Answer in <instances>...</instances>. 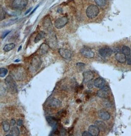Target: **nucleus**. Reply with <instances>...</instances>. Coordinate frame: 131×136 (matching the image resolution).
I'll use <instances>...</instances> for the list:
<instances>
[{"instance_id": "32", "label": "nucleus", "mask_w": 131, "mask_h": 136, "mask_svg": "<svg viewBox=\"0 0 131 136\" xmlns=\"http://www.w3.org/2000/svg\"><path fill=\"white\" fill-rule=\"evenodd\" d=\"M103 105L105 106V107L109 108L111 107L112 104L109 101H108V100H106L103 102Z\"/></svg>"}, {"instance_id": "12", "label": "nucleus", "mask_w": 131, "mask_h": 136, "mask_svg": "<svg viewBox=\"0 0 131 136\" xmlns=\"http://www.w3.org/2000/svg\"><path fill=\"white\" fill-rule=\"evenodd\" d=\"M109 88L108 86H104L103 88H101V89L98 91L97 92V96L101 98L106 99L109 96L108 93Z\"/></svg>"}, {"instance_id": "37", "label": "nucleus", "mask_w": 131, "mask_h": 136, "mask_svg": "<svg viewBox=\"0 0 131 136\" xmlns=\"http://www.w3.org/2000/svg\"><path fill=\"white\" fill-rule=\"evenodd\" d=\"M94 85V83H93L91 81V82H88V83H87V87L89 88V89H91L93 88Z\"/></svg>"}, {"instance_id": "40", "label": "nucleus", "mask_w": 131, "mask_h": 136, "mask_svg": "<svg viewBox=\"0 0 131 136\" xmlns=\"http://www.w3.org/2000/svg\"><path fill=\"white\" fill-rule=\"evenodd\" d=\"M15 124H16V121L14 119H11L10 121V125L12 126H14L15 125Z\"/></svg>"}, {"instance_id": "33", "label": "nucleus", "mask_w": 131, "mask_h": 136, "mask_svg": "<svg viewBox=\"0 0 131 136\" xmlns=\"http://www.w3.org/2000/svg\"><path fill=\"white\" fill-rule=\"evenodd\" d=\"M10 32H11V31H9H9H6L4 32V33L2 34V36H1L2 39H5V38L7 36Z\"/></svg>"}, {"instance_id": "10", "label": "nucleus", "mask_w": 131, "mask_h": 136, "mask_svg": "<svg viewBox=\"0 0 131 136\" xmlns=\"http://www.w3.org/2000/svg\"><path fill=\"white\" fill-rule=\"evenodd\" d=\"M100 55L104 58H107L111 56L113 52V50L108 47H102L98 51Z\"/></svg>"}, {"instance_id": "8", "label": "nucleus", "mask_w": 131, "mask_h": 136, "mask_svg": "<svg viewBox=\"0 0 131 136\" xmlns=\"http://www.w3.org/2000/svg\"><path fill=\"white\" fill-rule=\"evenodd\" d=\"M80 53L83 56L87 58H93L95 53L91 48L88 47H84L80 50Z\"/></svg>"}, {"instance_id": "17", "label": "nucleus", "mask_w": 131, "mask_h": 136, "mask_svg": "<svg viewBox=\"0 0 131 136\" xmlns=\"http://www.w3.org/2000/svg\"><path fill=\"white\" fill-rule=\"evenodd\" d=\"M88 131L91 133L92 136H98L99 135L100 130L95 125H91L88 128Z\"/></svg>"}, {"instance_id": "18", "label": "nucleus", "mask_w": 131, "mask_h": 136, "mask_svg": "<svg viewBox=\"0 0 131 136\" xmlns=\"http://www.w3.org/2000/svg\"><path fill=\"white\" fill-rule=\"evenodd\" d=\"M98 115L102 120L107 121L110 119L111 115L107 111L105 110H101L98 112Z\"/></svg>"}, {"instance_id": "15", "label": "nucleus", "mask_w": 131, "mask_h": 136, "mask_svg": "<svg viewBox=\"0 0 131 136\" xmlns=\"http://www.w3.org/2000/svg\"><path fill=\"white\" fill-rule=\"evenodd\" d=\"M94 85L98 88H102L106 85V82L103 78L101 77H98L96 78L94 81Z\"/></svg>"}, {"instance_id": "22", "label": "nucleus", "mask_w": 131, "mask_h": 136, "mask_svg": "<svg viewBox=\"0 0 131 136\" xmlns=\"http://www.w3.org/2000/svg\"><path fill=\"white\" fill-rule=\"evenodd\" d=\"M46 36V34L44 31H41L38 33V34L36 35V36L34 42L35 43H37L39 41H40L42 39H44L45 38Z\"/></svg>"}, {"instance_id": "6", "label": "nucleus", "mask_w": 131, "mask_h": 136, "mask_svg": "<svg viewBox=\"0 0 131 136\" xmlns=\"http://www.w3.org/2000/svg\"><path fill=\"white\" fill-rule=\"evenodd\" d=\"M68 22L67 16H64L58 18L54 21V26L57 29H61L64 27Z\"/></svg>"}, {"instance_id": "39", "label": "nucleus", "mask_w": 131, "mask_h": 136, "mask_svg": "<svg viewBox=\"0 0 131 136\" xmlns=\"http://www.w3.org/2000/svg\"><path fill=\"white\" fill-rule=\"evenodd\" d=\"M17 124V125L19 126H22L23 124V120L22 119H18Z\"/></svg>"}, {"instance_id": "38", "label": "nucleus", "mask_w": 131, "mask_h": 136, "mask_svg": "<svg viewBox=\"0 0 131 136\" xmlns=\"http://www.w3.org/2000/svg\"><path fill=\"white\" fill-rule=\"evenodd\" d=\"M60 134H61V135H63V136H65L66 135V130L64 129V128H62L60 130Z\"/></svg>"}, {"instance_id": "24", "label": "nucleus", "mask_w": 131, "mask_h": 136, "mask_svg": "<svg viewBox=\"0 0 131 136\" xmlns=\"http://www.w3.org/2000/svg\"><path fill=\"white\" fill-rule=\"evenodd\" d=\"M2 127L3 129V130L5 132H8L10 130V124L8 121L5 120L3 121L2 123Z\"/></svg>"}, {"instance_id": "7", "label": "nucleus", "mask_w": 131, "mask_h": 136, "mask_svg": "<svg viewBox=\"0 0 131 136\" xmlns=\"http://www.w3.org/2000/svg\"><path fill=\"white\" fill-rule=\"evenodd\" d=\"M43 26L45 30L49 33V34L54 32L53 26L49 16H47L44 19V21H43Z\"/></svg>"}, {"instance_id": "5", "label": "nucleus", "mask_w": 131, "mask_h": 136, "mask_svg": "<svg viewBox=\"0 0 131 136\" xmlns=\"http://www.w3.org/2000/svg\"><path fill=\"white\" fill-rule=\"evenodd\" d=\"M29 0H14L12 3V8L16 10H22L26 7Z\"/></svg>"}, {"instance_id": "34", "label": "nucleus", "mask_w": 131, "mask_h": 136, "mask_svg": "<svg viewBox=\"0 0 131 136\" xmlns=\"http://www.w3.org/2000/svg\"><path fill=\"white\" fill-rule=\"evenodd\" d=\"M58 114L59 116H61V117H64V116H66V112L65 111H64L63 110H61L60 112H59Z\"/></svg>"}, {"instance_id": "23", "label": "nucleus", "mask_w": 131, "mask_h": 136, "mask_svg": "<svg viewBox=\"0 0 131 136\" xmlns=\"http://www.w3.org/2000/svg\"><path fill=\"white\" fill-rule=\"evenodd\" d=\"M121 51L126 56H129L131 54V50L129 47L126 46V45H123L121 47Z\"/></svg>"}, {"instance_id": "16", "label": "nucleus", "mask_w": 131, "mask_h": 136, "mask_svg": "<svg viewBox=\"0 0 131 136\" xmlns=\"http://www.w3.org/2000/svg\"><path fill=\"white\" fill-rule=\"evenodd\" d=\"M115 58L118 62L120 63H124L127 60L126 56L122 52H117L115 55Z\"/></svg>"}, {"instance_id": "35", "label": "nucleus", "mask_w": 131, "mask_h": 136, "mask_svg": "<svg viewBox=\"0 0 131 136\" xmlns=\"http://www.w3.org/2000/svg\"><path fill=\"white\" fill-rule=\"evenodd\" d=\"M82 136H92L91 133L89 131H84L82 133Z\"/></svg>"}, {"instance_id": "19", "label": "nucleus", "mask_w": 131, "mask_h": 136, "mask_svg": "<svg viewBox=\"0 0 131 136\" xmlns=\"http://www.w3.org/2000/svg\"><path fill=\"white\" fill-rule=\"evenodd\" d=\"M61 102L58 99L56 98H54L52 99L49 103L50 107L54 108H58L61 106Z\"/></svg>"}, {"instance_id": "30", "label": "nucleus", "mask_w": 131, "mask_h": 136, "mask_svg": "<svg viewBox=\"0 0 131 136\" xmlns=\"http://www.w3.org/2000/svg\"><path fill=\"white\" fill-rule=\"evenodd\" d=\"M17 19H18V18H15V19H10L8 21H6L5 23H4V26H9V25H12L17 21Z\"/></svg>"}, {"instance_id": "25", "label": "nucleus", "mask_w": 131, "mask_h": 136, "mask_svg": "<svg viewBox=\"0 0 131 136\" xmlns=\"http://www.w3.org/2000/svg\"><path fill=\"white\" fill-rule=\"evenodd\" d=\"M15 47V45L13 43H10L5 45L4 47V50L5 52H9L10 50H13Z\"/></svg>"}, {"instance_id": "41", "label": "nucleus", "mask_w": 131, "mask_h": 136, "mask_svg": "<svg viewBox=\"0 0 131 136\" xmlns=\"http://www.w3.org/2000/svg\"><path fill=\"white\" fill-rule=\"evenodd\" d=\"M38 5H37V6L36 7V8L35 9H33V10L32 11V12H31V13L30 14V15H31V14H33V13H34V12H35V11L36 10V9H37V8H38Z\"/></svg>"}, {"instance_id": "29", "label": "nucleus", "mask_w": 131, "mask_h": 136, "mask_svg": "<svg viewBox=\"0 0 131 136\" xmlns=\"http://www.w3.org/2000/svg\"><path fill=\"white\" fill-rule=\"evenodd\" d=\"M8 70L7 69L5 68H1L0 69V77H5L7 75Z\"/></svg>"}, {"instance_id": "27", "label": "nucleus", "mask_w": 131, "mask_h": 136, "mask_svg": "<svg viewBox=\"0 0 131 136\" xmlns=\"http://www.w3.org/2000/svg\"><path fill=\"white\" fill-rule=\"evenodd\" d=\"M96 4L100 7H105L107 4L106 0H94Z\"/></svg>"}, {"instance_id": "3", "label": "nucleus", "mask_w": 131, "mask_h": 136, "mask_svg": "<svg viewBox=\"0 0 131 136\" xmlns=\"http://www.w3.org/2000/svg\"><path fill=\"white\" fill-rule=\"evenodd\" d=\"M99 13V9L98 6L95 5H89L86 9V16L89 19H93L96 17Z\"/></svg>"}, {"instance_id": "4", "label": "nucleus", "mask_w": 131, "mask_h": 136, "mask_svg": "<svg viewBox=\"0 0 131 136\" xmlns=\"http://www.w3.org/2000/svg\"><path fill=\"white\" fill-rule=\"evenodd\" d=\"M42 63L41 58L39 56H36L32 59L30 69L31 71L36 72L40 67Z\"/></svg>"}, {"instance_id": "21", "label": "nucleus", "mask_w": 131, "mask_h": 136, "mask_svg": "<svg viewBox=\"0 0 131 136\" xmlns=\"http://www.w3.org/2000/svg\"><path fill=\"white\" fill-rule=\"evenodd\" d=\"M95 125L98 127L100 130L101 131H105L107 129V126L106 124L100 120H97L95 122Z\"/></svg>"}, {"instance_id": "14", "label": "nucleus", "mask_w": 131, "mask_h": 136, "mask_svg": "<svg viewBox=\"0 0 131 136\" xmlns=\"http://www.w3.org/2000/svg\"><path fill=\"white\" fill-rule=\"evenodd\" d=\"M50 48V47L48 44L43 43L39 47V51H38L39 54L45 55L47 54L48 53V52L49 51Z\"/></svg>"}, {"instance_id": "43", "label": "nucleus", "mask_w": 131, "mask_h": 136, "mask_svg": "<svg viewBox=\"0 0 131 136\" xmlns=\"http://www.w3.org/2000/svg\"><path fill=\"white\" fill-rule=\"evenodd\" d=\"M58 13H61V12H62V9H58Z\"/></svg>"}, {"instance_id": "31", "label": "nucleus", "mask_w": 131, "mask_h": 136, "mask_svg": "<svg viewBox=\"0 0 131 136\" xmlns=\"http://www.w3.org/2000/svg\"><path fill=\"white\" fill-rule=\"evenodd\" d=\"M5 12L4 9H3L2 8H1V14H0V19L2 21L3 20H4L5 17Z\"/></svg>"}, {"instance_id": "20", "label": "nucleus", "mask_w": 131, "mask_h": 136, "mask_svg": "<svg viewBox=\"0 0 131 136\" xmlns=\"http://www.w3.org/2000/svg\"><path fill=\"white\" fill-rule=\"evenodd\" d=\"M46 120L51 127L56 128V127H57L58 124V120L56 118L52 116H48L46 118Z\"/></svg>"}, {"instance_id": "42", "label": "nucleus", "mask_w": 131, "mask_h": 136, "mask_svg": "<svg viewBox=\"0 0 131 136\" xmlns=\"http://www.w3.org/2000/svg\"><path fill=\"white\" fill-rule=\"evenodd\" d=\"M32 8H30V9H29V10H27V11H26V13H25V14H26H26H29V13H30V11H31V10H32Z\"/></svg>"}, {"instance_id": "36", "label": "nucleus", "mask_w": 131, "mask_h": 136, "mask_svg": "<svg viewBox=\"0 0 131 136\" xmlns=\"http://www.w3.org/2000/svg\"><path fill=\"white\" fill-rule=\"evenodd\" d=\"M127 63L128 65H131V55H129L127 57Z\"/></svg>"}, {"instance_id": "46", "label": "nucleus", "mask_w": 131, "mask_h": 136, "mask_svg": "<svg viewBox=\"0 0 131 136\" xmlns=\"http://www.w3.org/2000/svg\"><path fill=\"white\" fill-rule=\"evenodd\" d=\"M77 102L78 103H79V102H81V101L80 100H77Z\"/></svg>"}, {"instance_id": "44", "label": "nucleus", "mask_w": 131, "mask_h": 136, "mask_svg": "<svg viewBox=\"0 0 131 136\" xmlns=\"http://www.w3.org/2000/svg\"><path fill=\"white\" fill-rule=\"evenodd\" d=\"M20 59H17V60H16L14 61V62H16V63H17V62H20Z\"/></svg>"}, {"instance_id": "28", "label": "nucleus", "mask_w": 131, "mask_h": 136, "mask_svg": "<svg viewBox=\"0 0 131 136\" xmlns=\"http://www.w3.org/2000/svg\"><path fill=\"white\" fill-rule=\"evenodd\" d=\"M86 66L85 64L83 63H78L76 65V68L78 72H81L84 71L85 67Z\"/></svg>"}, {"instance_id": "13", "label": "nucleus", "mask_w": 131, "mask_h": 136, "mask_svg": "<svg viewBox=\"0 0 131 136\" xmlns=\"http://www.w3.org/2000/svg\"><path fill=\"white\" fill-rule=\"evenodd\" d=\"M83 80L82 83H86L88 82L92 81L94 77V75L93 73L91 71H87L84 72L83 74Z\"/></svg>"}, {"instance_id": "11", "label": "nucleus", "mask_w": 131, "mask_h": 136, "mask_svg": "<svg viewBox=\"0 0 131 136\" xmlns=\"http://www.w3.org/2000/svg\"><path fill=\"white\" fill-rule=\"evenodd\" d=\"M59 53L62 58L66 60L71 59L72 56V51L66 48H61L59 49Z\"/></svg>"}, {"instance_id": "2", "label": "nucleus", "mask_w": 131, "mask_h": 136, "mask_svg": "<svg viewBox=\"0 0 131 136\" xmlns=\"http://www.w3.org/2000/svg\"><path fill=\"white\" fill-rule=\"evenodd\" d=\"M12 76L14 79L18 81H21L23 80L26 76V71L25 69L22 67H18L15 68L11 72Z\"/></svg>"}, {"instance_id": "45", "label": "nucleus", "mask_w": 131, "mask_h": 136, "mask_svg": "<svg viewBox=\"0 0 131 136\" xmlns=\"http://www.w3.org/2000/svg\"><path fill=\"white\" fill-rule=\"evenodd\" d=\"M21 48H22V45H20V47H19V48H18V51H19V50H21Z\"/></svg>"}, {"instance_id": "26", "label": "nucleus", "mask_w": 131, "mask_h": 136, "mask_svg": "<svg viewBox=\"0 0 131 136\" xmlns=\"http://www.w3.org/2000/svg\"><path fill=\"white\" fill-rule=\"evenodd\" d=\"M10 134L13 136H17L20 135V130L18 127L16 126L12 127L11 131Z\"/></svg>"}, {"instance_id": "9", "label": "nucleus", "mask_w": 131, "mask_h": 136, "mask_svg": "<svg viewBox=\"0 0 131 136\" xmlns=\"http://www.w3.org/2000/svg\"><path fill=\"white\" fill-rule=\"evenodd\" d=\"M48 45L52 48H56L57 45V39L54 32L49 33L48 38L47 39Z\"/></svg>"}, {"instance_id": "1", "label": "nucleus", "mask_w": 131, "mask_h": 136, "mask_svg": "<svg viewBox=\"0 0 131 136\" xmlns=\"http://www.w3.org/2000/svg\"><path fill=\"white\" fill-rule=\"evenodd\" d=\"M5 82L8 90L11 94H15L18 92L17 84L11 75H9L6 77Z\"/></svg>"}]
</instances>
